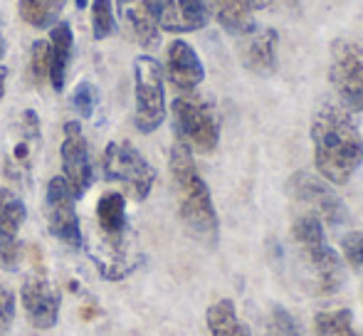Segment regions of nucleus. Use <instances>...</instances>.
<instances>
[{
	"label": "nucleus",
	"mask_w": 363,
	"mask_h": 336,
	"mask_svg": "<svg viewBox=\"0 0 363 336\" xmlns=\"http://www.w3.org/2000/svg\"><path fill=\"white\" fill-rule=\"evenodd\" d=\"M316 173L331 186H344L363 164V136L354 114L341 104H324L311 121Z\"/></svg>",
	"instance_id": "obj_1"
},
{
	"label": "nucleus",
	"mask_w": 363,
	"mask_h": 336,
	"mask_svg": "<svg viewBox=\"0 0 363 336\" xmlns=\"http://www.w3.org/2000/svg\"><path fill=\"white\" fill-rule=\"evenodd\" d=\"M168 168H171V181L176 188L178 215H181L186 230L203 245H216L220 237L216 203H213L206 178L198 171L193 151L183 141L176 139V144L171 146Z\"/></svg>",
	"instance_id": "obj_2"
},
{
	"label": "nucleus",
	"mask_w": 363,
	"mask_h": 336,
	"mask_svg": "<svg viewBox=\"0 0 363 336\" xmlns=\"http://www.w3.org/2000/svg\"><path fill=\"white\" fill-rule=\"evenodd\" d=\"M291 240L296 247L299 267L314 294H334L344 284V259L326 242L324 223L319 218L299 215L291 225Z\"/></svg>",
	"instance_id": "obj_3"
},
{
	"label": "nucleus",
	"mask_w": 363,
	"mask_h": 336,
	"mask_svg": "<svg viewBox=\"0 0 363 336\" xmlns=\"http://www.w3.org/2000/svg\"><path fill=\"white\" fill-rule=\"evenodd\" d=\"M176 139L196 154H213L220 144V119L216 106L196 91L178 94L171 101Z\"/></svg>",
	"instance_id": "obj_4"
},
{
	"label": "nucleus",
	"mask_w": 363,
	"mask_h": 336,
	"mask_svg": "<svg viewBox=\"0 0 363 336\" xmlns=\"http://www.w3.org/2000/svg\"><path fill=\"white\" fill-rule=\"evenodd\" d=\"M166 121V77L151 55L134 60V124L141 134H153Z\"/></svg>",
	"instance_id": "obj_5"
},
{
	"label": "nucleus",
	"mask_w": 363,
	"mask_h": 336,
	"mask_svg": "<svg viewBox=\"0 0 363 336\" xmlns=\"http://www.w3.org/2000/svg\"><path fill=\"white\" fill-rule=\"evenodd\" d=\"M101 173L106 181L121 183L134 201H146L156 183V168L131 141H109L101 154Z\"/></svg>",
	"instance_id": "obj_6"
},
{
	"label": "nucleus",
	"mask_w": 363,
	"mask_h": 336,
	"mask_svg": "<svg viewBox=\"0 0 363 336\" xmlns=\"http://www.w3.org/2000/svg\"><path fill=\"white\" fill-rule=\"evenodd\" d=\"M329 82L339 104L351 114L363 111V43L361 40H336L331 45Z\"/></svg>",
	"instance_id": "obj_7"
},
{
	"label": "nucleus",
	"mask_w": 363,
	"mask_h": 336,
	"mask_svg": "<svg viewBox=\"0 0 363 336\" xmlns=\"http://www.w3.org/2000/svg\"><path fill=\"white\" fill-rule=\"evenodd\" d=\"M287 193L306 208L309 215L319 218L324 225L336 228L349 220V208L344 206L339 193H334L331 183H326L321 176L306 171L291 173L287 181Z\"/></svg>",
	"instance_id": "obj_8"
},
{
	"label": "nucleus",
	"mask_w": 363,
	"mask_h": 336,
	"mask_svg": "<svg viewBox=\"0 0 363 336\" xmlns=\"http://www.w3.org/2000/svg\"><path fill=\"white\" fill-rule=\"evenodd\" d=\"M77 201L74 191L62 176L50 178L48 191H45V218H48V230L52 233L55 240H60L67 247H82L84 237H82L79 215H77Z\"/></svg>",
	"instance_id": "obj_9"
},
{
	"label": "nucleus",
	"mask_w": 363,
	"mask_h": 336,
	"mask_svg": "<svg viewBox=\"0 0 363 336\" xmlns=\"http://www.w3.org/2000/svg\"><path fill=\"white\" fill-rule=\"evenodd\" d=\"M43 144V126L35 109H25L20 114L18 124L13 126V139H10L8 161H5V173L10 181L28 183L30 173L35 166V156Z\"/></svg>",
	"instance_id": "obj_10"
},
{
	"label": "nucleus",
	"mask_w": 363,
	"mask_h": 336,
	"mask_svg": "<svg viewBox=\"0 0 363 336\" xmlns=\"http://www.w3.org/2000/svg\"><path fill=\"white\" fill-rule=\"evenodd\" d=\"M62 144H60V164L62 178L69 183L77 198H82L94 183V166H91L89 144L82 131L79 121H67L62 129Z\"/></svg>",
	"instance_id": "obj_11"
},
{
	"label": "nucleus",
	"mask_w": 363,
	"mask_h": 336,
	"mask_svg": "<svg viewBox=\"0 0 363 336\" xmlns=\"http://www.w3.org/2000/svg\"><path fill=\"white\" fill-rule=\"evenodd\" d=\"M89 257L94 262V267L99 269L101 277L109 279V282H119V279L129 277L144 262L141 252L136 250L131 233L119 237L99 235V240H94L89 245Z\"/></svg>",
	"instance_id": "obj_12"
},
{
	"label": "nucleus",
	"mask_w": 363,
	"mask_h": 336,
	"mask_svg": "<svg viewBox=\"0 0 363 336\" xmlns=\"http://www.w3.org/2000/svg\"><path fill=\"white\" fill-rule=\"evenodd\" d=\"M20 302L28 322L40 332H50L57 327L60 309H62V294L60 289L43 274H30L20 287Z\"/></svg>",
	"instance_id": "obj_13"
},
{
	"label": "nucleus",
	"mask_w": 363,
	"mask_h": 336,
	"mask_svg": "<svg viewBox=\"0 0 363 336\" xmlns=\"http://www.w3.org/2000/svg\"><path fill=\"white\" fill-rule=\"evenodd\" d=\"M28 218L25 201L10 188H0V264L5 269H15L23 257V245L18 233Z\"/></svg>",
	"instance_id": "obj_14"
},
{
	"label": "nucleus",
	"mask_w": 363,
	"mask_h": 336,
	"mask_svg": "<svg viewBox=\"0 0 363 336\" xmlns=\"http://www.w3.org/2000/svg\"><path fill=\"white\" fill-rule=\"evenodd\" d=\"M163 77L176 86L181 94L186 91H196L201 82L206 79V67H203L201 55L196 52L191 43L186 40H173L166 47V67H163Z\"/></svg>",
	"instance_id": "obj_15"
},
{
	"label": "nucleus",
	"mask_w": 363,
	"mask_h": 336,
	"mask_svg": "<svg viewBox=\"0 0 363 336\" xmlns=\"http://www.w3.org/2000/svg\"><path fill=\"white\" fill-rule=\"evenodd\" d=\"M116 13L141 47L161 40V0H116Z\"/></svg>",
	"instance_id": "obj_16"
},
{
	"label": "nucleus",
	"mask_w": 363,
	"mask_h": 336,
	"mask_svg": "<svg viewBox=\"0 0 363 336\" xmlns=\"http://www.w3.org/2000/svg\"><path fill=\"white\" fill-rule=\"evenodd\" d=\"M240 43V62L245 69L269 77L277 72L279 62V33L274 28H255L252 33L242 35Z\"/></svg>",
	"instance_id": "obj_17"
},
{
	"label": "nucleus",
	"mask_w": 363,
	"mask_h": 336,
	"mask_svg": "<svg viewBox=\"0 0 363 336\" xmlns=\"http://www.w3.org/2000/svg\"><path fill=\"white\" fill-rule=\"evenodd\" d=\"M211 20L206 0H161V30L186 35L203 30Z\"/></svg>",
	"instance_id": "obj_18"
},
{
	"label": "nucleus",
	"mask_w": 363,
	"mask_h": 336,
	"mask_svg": "<svg viewBox=\"0 0 363 336\" xmlns=\"http://www.w3.org/2000/svg\"><path fill=\"white\" fill-rule=\"evenodd\" d=\"M50 84L55 91H62L67 82V69L72 62L74 52V33L72 25L60 20L52 30H50Z\"/></svg>",
	"instance_id": "obj_19"
},
{
	"label": "nucleus",
	"mask_w": 363,
	"mask_h": 336,
	"mask_svg": "<svg viewBox=\"0 0 363 336\" xmlns=\"http://www.w3.org/2000/svg\"><path fill=\"white\" fill-rule=\"evenodd\" d=\"M206 8L228 35L242 38L255 30V10L247 0H206Z\"/></svg>",
	"instance_id": "obj_20"
},
{
	"label": "nucleus",
	"mask_w": 363,
	"mask_h": 336,
	"mask_svg": "<svg viewBox=\"0 0 363 336\" xmlns=\"http://www.w3.org/2000/svg\"><path fill=\"white\" fill-rule=\"evenodd\" d=\"M96 225L99 235L119 237L129 230V218H126V196L124 193H104L96 201Z\"/></svg>",
	"instance_id": "obj_21"
},
{
	"label": "nucleus",
	"mask_w": 363,
	"mask_h": 336,
	"mask_svg": "<svg viewBox=\"0 0 363 336\" xmlns=\"http://www.w3.org/2000/svg\"><path fill=\"white\" fill-rule=\"evenodd\" d=\"M206 324L211 336H252L247 324L240 319L233 299H218L206 312Z\"/></svg>",
	"instance_id": "obj_22"
},
{
	"label": "nucleus",
	"mask_w": 363,
	"mask_h": 336,
	"mask_svg": "<svg viewBox=\"0 0 363 336\" xmlns=\"http://www.w3.org/2000/svg\"><path fill=\"white\" fill-rule=\"evenodd\" d=\"M67 0H20L18 13L30 28H52L55 23H60V15L65 10Z\"/></svg>",
	"instance_id": "obj_23"
},
{
	"label": "nucleus",
	"mask_w": 363,
	"mask_h": 336,
	"mask_svg": "<svg viewBox=\"0 0 363 336\" xmlns=\"http://www.w3.org/2000/svg\"><path fill=\"white\" fill-rule=\"evenodd\" d=\"M314 329L319 336H363L354 322V314L349 309L319 312L314 319Z\"/></svg>",
	"instance_id": "obj_24"
},
{
	"label": "nucleus",
	"mask_w": 363,
	"mask_h": 336,
	"mask_svg": "<svg viewBox=\"0 0 363 336\" xmlns=\"http://www.w3.org/2000/svg\"><path fill=\"white\" fill-rule=\"evenodd\" d=\"M262 336H304L301 324L279 304H272L262 322Z\"/></svg>",
	"instance_id": "obj_25"
},
{
	"label": "nucleus",
	"mask_w": 363,
	"mask_h": 336,
	"mask_svg": "<svg viewBox=\"0 0 363 336\" xmlns=\"http://www.w3.org/2000/svg\"><path fill=\"white\" fill-rule=\"evenodd\" d=\"M116 15L111 0H91V35L94 40H106L116 33Z\"/></svg>",
	"instance_id": "obj_26"
},
{
	"label": "nucleus",
	"mask_w": 363,
	"mask_h": 336,
	"mask_svg": "<svg viewBox=\"0 0 363 336\" xmlns=\"http://www.w3.org/2000/svg\"><path fill=\"white\" fill-rule=\"evenodd\" d=\"M99 101H101L99 89H96L91 82H79L74 86L72 109L82 116V119H91V116H94V111H96V106H99Z\"/></svg>",
	"instance_id": "obj_27"
},
{
	"label": "nucleus",
	"mask_w": 363,
	"mask_h": 336,
	"mask_svg": "<svg viewBox=\"0 0 363 336\" xmlns=\"http://www.w3.org/2000/svg\"><path fill=\"white\" fill-rule=\"evenodd\" d=\"M30 74L38 84L45 79L50 82V43L48 40H35L30 50Z\"/></svg>",
	"instance_id": "obj_28"
},
{
	"label": "nucleus",
	"mask_w": 363,
	"mask_h": 336,
	"mask_svg": "<svg viewBox=\"0 0 363 336\" xmlns=\"http://www.w3.org/2000/svg\"><path fill=\"white\" fill-rule=\"evenodd\" d=\"M341 259L363 274V230H351L341 240Z\"/></svg>",
	"instance_id": "obj_29"
},
{
	"label": "nucleus",
	"mask_w": 363,
	"mask_h": 336,
	"mask_svg": "<svg viewBox=\"0 0 363 336\" xmlns=\"http://www.w3.org/2000/svg\"><path fill=\"white\" fill-rule=\"evenodd\" d=\"M15 309H18V299H15L13 289L0 284V334H5L15 322Z\"/></svg>",
	"instance_id": "obj_30"
},
{
	"label": "nucleus",
	"mask_w": 363,
	"mask_h": 336,
	"mask_svg": "<svg viewBox=\"0 0 363 336\" xmlns=\"http://www.w3.org/2000/svg\"><path fill=\"white\" fill-rule=\"evenodd\" d=\"M5 82H8V69L0 65V101H3V96H5Z\"/></svg>",
	"instance_id": "obj_31"
},
{
	"label": "nucleus",
	"mask_w": 363,
	"mask_h": 336,
	"mask_svg": "<svg viewBox=\"0 0 363 336\" xmlns=\"http://www.w3.org/2000/svg\"><path fill=\"white\" fill-rule=\"evenodd\" d=\"M247 3H250V8H252V10H262V8H267L272 0H247Z\"/></svg>",
	"instance_id": "obj_32"
},
{
	"label": "nucleus",
	"mask_w": 363,
	"mask_h": 336,
	"mask_svg": "<svg viewBox=\"0 0 363 336\" xmlns=\"http://www.w3.org/2000/svg\"><path fill=\"white\" fill-rule=\"evenodd\" d=\"M5 55V40H3V33H0V60H3Z\"/></svg>",
	"instance_id": "obj_33"
},
{
	"label": "nucleus",
	"mask_w": 363,
	"mask_h": 336,
	"mask_svg": "<svg viewBox=\"0 0 363 336\" xmlns=\"http://www.w3.org/2000/svg\"><path fill=\"white\" fill-rule=\"evenodd\" d=\"M86 5V0H77V8H84Z\"/></svg>",
	"instance_id": "obj_34"
}]
</instances>
